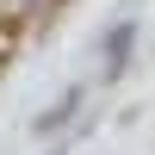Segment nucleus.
<instances>
[{"instance_id": "f257e3e1", "label": "nucleus", "mask_w": 155, "mask_h": 155, "mask_svg": "<svg viewBox=\"0 0 155 155\" xmlns=\"http://www.w3.org/2000/svg\"><path fill=\"white\" fill-rule=\"evenodd\" d=\"M130 50H137V19H118L106 31V74H118L124 62H130Z\"/></svg>"}, {"instance_id": "f03ea898", "label": "nucleus", "mask_w": 155, "mask_h": 155, "mask_svg": "<svg viewBox=\"0 0 155 155\" xmlns=\"http://www.w3.org/2000/svg\"><path fill=\"white\" fill-rule=\"evenodd\" d=\"M81 99H87L81 87H68V93H62V99H56V106H50V112H37V118H31V130H37V137H50V130H56V124H68L74 112H81Z\"/></svg>"}]
</instances>
